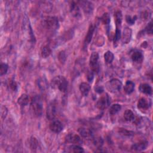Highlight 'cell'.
I'll list each match as a JSON object with an SVG mask.
<instances>
[{
	"mask_svg": "<svg viewBox=\"0 0 153 153\" xmlns=\"http://www.w3.org/2000/svg\"><path fill=\"white\" fill-rule=\"evenodd\" d=\"M121 106L120 104H118V103L114 104L110 106L109 113L112 115H115L121 110Z\"/></svg>",
	"mask_w": 153,
	"mask_h": 153,
	"instance_id": "obj_24",
	"label": "cell"
},
{
	"mask_svg": "<svg viewBox=\"0 0 153 153\" xmlns=\"http://www.w3.org/2000/svg\"><path fill=\"white\" fill-rule=\"evenodd\" d=\"M94 30V27L93 26V25H90L88 27L87 33L85 35V39H84V44L85 45H88L90 42V41L92 39V37H93Z\"/></svg>",
	"mask_w": 153,
	"mask_h": 153,
	"instance_id": "obj_18",
	"label": "cell"
},
{
	"mask_svg": "<svg viewBox=\"0 0 153 153\" xmlns=\"http://www.w3.org/2000/svg\"><path fill=\"white\" fill-rule=\"evenodd\" d=\"M49 127L51 131L56 133H60L63 128L62 123L57 120H51V122L50 123Z\"/></svg>",
	"mask_w": 153,
	"mask_h": 153,
	"instance_id": "obj_8",
	"label": "cell"
},
{
	"mask_svg": "<svg viewBox=\"0 0 153 153\" xmlns=\"http://www.w3.org/2000/svg\"><path fill=\"white\" fill-rule=\"evenodd\" d=\"M38 85L39 86V87L42 89V90H44L46 88H47V81L45 78H40L38 81Z\"/></svg>",
	"mask_w": 153,
	"mask_h": 153,
	"instance_id": "obj_30",
	"label": "cell"
},
{
	"mask_svg": "<svg viewBox=\"0 0 153 153\" xmlns=\"http://www.w3.org/2000/svg\"><path fill=\"white\" fill-rule=\"evenodd\" d=\"M124 118L127 121H131L134 119V114L130 109H127L124 112Z\"/></svg>",
	"mask_w": 153,
	"mask_h": 153,
	"instance_id": "obj_26",
	"label": "cell"
},
{
	"mask_svg": "<svg viewBox=\"0 0 153 153\" xmlns=\"http://www.w3.org/2000/svg\"><path fill=\"white\" fill-rule=\"evenodd\" d=\"M131 33L132 31L130 28L126 27L124 29L121 36V41L123 44H128L130 41L131 38Z\"/></svg>",
	"mask_w": 153,
	"mask_h": 153,
	"instance_id": "obj_11",
	"label": "cell"
},
{
	"mask_svg": "<svg viewBox=\"0 0 153 153\" xmlns=\"http://www.w3.org/2000/svg\"><path fill=\"white\" fill-rule=\"evenodd\" d=\"M94 78V73L92 71H88L87 74V79L88 82H91Z\"/></svg>",
	"mask_w": 153,
	"mask_h": 153,
	"instance_id": "obj_41",
	"label": "cell"
},
{
	"mask_svg": "<svg viewBox=\"0 0 153 153\" xmlns=\"http://www.w3.org/2000/svg\"><path fill=\"white\" fill-rule=\"evenodd\" d=\"M50 85L53 88L58 89L61 92L66 93L68 90V83L64 76L59 75L52 79L50 82Z\"/></svg>",
	"mask_w": 153,
	"mask_h": 153,
	"instance_id": "obj_1",
	"label": "cell"
},
{
	"mask_svg": "<svg viewBox=\"0 0 153 153\" xmlns=\"http://www.w3.org/2000/svg\"><path fill=\"white\" fill-rule=\"evenodd\" d=\"M85 14H90L93 10V5L88 1H80L78 2Z\"/></svg>",
	"mask_w": 153,
	"mask_h": 153,
	"instance_id": "obj_9",
	"label": "cell"
},
{
	"mask_svg": "<svg viewBox=\"0 0 153 153\" xmlns=\"http://www.w3.org/2000/svg\"><path fill=\"white\" fill-rule=\"evenodd\" d=\"M114 18H115V22L116 25V28L120 29L121 23H122V20H123V15H122L121 11L120 10L117 11L115 13Z\"/></svg>",
	"mask_w": 153,
	"mask_h": 153,
	"instance_id": "obj_20",
	"label": "cell"
},
{
	"mask_svg": "<svg viewBox=\"0 0 153 153\" xmlns=\"http://www.w3.org/2000/svg\"><path fill=\"white\" fill-rule=\"evenodd\" d=\"M151 102L144 97L140 98L137 102V108L140 109L146 110L151 106Z\"/></svg>",
	"mask_w": 153,
	"mask_h": 153,
	"instance_id": "obj_13",
	"label": "cell"
},
{
	"mask_svg": "<svg viewBox=\"0 0 153 153\" xmlns=\"http://www.w3.org/2000/svg\"><path fill=\"white\" fill-rule=\"evenodd\" d=\"M46 116L49 120H54L56 116V108L54 103H50L48 105L46 110Z\"/></svg>",
	"mask_w": 153,
	"mask_h": 153,
	"instance_id": "obj_10",
	"label": "cell"
},
{
	"mask_svg": "<svg viewBox=\"0 0 153 153\" xmlns=\"http://www.w3.org/2000/svg\"><path fill=\"white\" fill-rule=\"evenodd\" d=\"M131 58L134 62L140 63L143 59V55L141 51L136 50L132 53L131 55Z\"/></svg>",
	"mask_w": 153,
	"mask_h": 153,
	"instance_id": "obj_16",
	"label": "cell"
},
{
	"mask_svg": "<svg viewBox=\"0 0 153 153\" xmlns=\"http://www.w3.org/2000/svg\"><path fill=\"white\" fill-rule=\"evenodd\" d=\"M79 89L84 96H87L90 90V85L87 82H82L79 85Z\"/></svg>",
	"mask_w": 153,
	"mask_h": 153,
	"instance_id": "obj_19",
	"label": "cell"
},
{
	"mask_svg": "<svg viewBox=\"0 0 153 153\" xmlns=\"http://www.w3.org/2000/svg\"><path fill=\"white\" fill-rule=\"evenodd\" d=\"M8 113V109L5 106H1V118L2 120L5 119Z\"/></svg>",
	"mask_w": 153,
	"mask_h": 153,
	"instance_id": "obj_38",
	"label": "cell"
},
{
	"mask_svg": "<svg viewBox=\"0 0 153 153\" xmlns=\"http://www.w3.org/2000/svg\"><path fill=\"white\" fill-rule=\"evenodd\" d=\"M118 132L120 133H121V134H123L124 136H132L134 134V132L132 131H130V130H127L126 128H120L118 130Z\"/></svg>",
	"mask_w": 153,
	"mask_h": 153,
	"instance_id": "obj_34",
	"label": "cell"
},
{
	"mask_svg": "<svg viewBox=\"0 0 153 153\" xmlns=\"http://www.w3.org/2000/svg\"><path fill=\"white\" fill-rule=\"evenodd\" d=\"M29 146L31 149L35 150L38 146V142L35 137H31L29 139Z\"/></svg>",
	"mask_w": 153,
	"mask_h": 153,
	"instance_id": "obj_29",
	"label": "cell"
},
{
	"mask_svg": "<svg viewBox=\"0 0 153 153\" xmlns=\"http://www.w3.org/2000/svg\"><path fill=\"white\" fill-rule=\"evenodd\" d=\"M29 101V97L26 94H22L17 99V103L21 106H26Z\"/></svg>",
	"mask_w": 153,
	"mask_h": 153,
	"instance_id": "obj_22",
	"label": "cell"
},
{
	"mask_svg": "<svg viewBox=\"0 0 153 153\" xmlns=\"http://www.w3.org/2000/svg\"><path fill=\"white\" fill-rule=\"evenodd\" d=\"M66 151L69 152H83L84 149L79 145H72L68 148Z\"/></svg>",
	"mask_w": 153,
	"mask_h": 153,
	"instance_id": "obj_23",
	"label": "cell"
},
{
	"mask_svg": "<svg viewBox=\"0 0 153 153\" xmlns=\"http://www.w3.org/2000/svg\"><path fill=\"white\" fill-rule=\"evenodd\" d=\"M99 57V54L97 52H93L90 57L89 65L91 71H92L94 74H97L99 71V65L98 63Z\"/></svg>",
	"mask_w": 153,
	"mask_h": 153,
	"instance_id": "obj_5",
	"label": "cell"
},
{
	"mask_svg": "<svg viewBox=\"0 0 153 153\" xmlns=\"http://www.w3.org/2000/svg\"><path fill=\"white\" fill-rule=\"evenodd\" d=\"M9 87L13 91H16L17 89V84L14 80H11L9 82Z\"/></svg>",
	"mask_w": 153,
	"mask_h": 153,
	"instance_id": "obj_40",
	"label": "cell"
},
{
	"mask_svg": "<svg viewBox=\"0 0 153 153\" xmlns=\"http://www.w3.org/2000/svg\"><path fill=\"white\" fill-rule=\"evenodd\" d=\"M8 69V66L6 63H2L0 65V75L2 76L7 74Z\"/></svg>",
	"mask_w": 153,
	"mask_h": 153,
	"instance_id": "obj_32",
	"label": "cell"
},
{
	"mask_svg": "<svg viewBox=\"0 0 153 153\" xmlns=\"http://www.w3.org/2000/svg\"><path fill=\"white\" fill-rule=\"evenodd\" d=\"M65 141L68 143H71L74 145H81L82 143V140L78 134L70 133H68L65 137Z\"/></svg>",
	"mask_w": 153,
	"mask_h": 153,
	"instance_id": "obj_7",
	"label": "cell"
},
{
	"mask_svg": "<svg viewBox=\"0 0 153 153\" xmlns=\"http://www.w3.org/2000/svg\"><path fill=\"white\" fill-rule=\"evenodd\" d=\"M150 16V13H149V11L148 12L147 11H145L144 12H143L141 14V17L142 19H143V20H146Z\"/></svg>",
	"mask_w": 153,
	"mask_h": 153,
	"instance_id": "obj_42",
	"label": "cell"
},
{
	"mask_svg": "<svg viewBox=\"0 0 153 153\" xmlns=\"http://www.w3.org/2000/svg\"><path fill=\"white\" fill-rule=\"evenodd\" d=\"M121 36V33L120 29L116 28L115 33L114 37V44L117 43V42L120 39Z\"/></svg>",
	"mask_w": 153,
	"mask_h": 153,
	"instance_id": "obj_33",
	"label": "cell"
},
{
	"mask_svg": "<svg viewBox=\"0 0 153 153\" xmlns=\"http://www.w3.org/2000/svg\"><path fill=\"white\" fill-rule=\"evenodd\" d=\"M42 25L47 30L54 32L59 27L58 19L54 16L45 17L42 21Z\"/></svg>",
	"mask_w": 153,
	"mask_h": 153,
	"instance_id": "obj_2",
	"label": "cell"
},
{
	"mask_svg": "<svg viewBox=\"0 0 153 153\" xmlns=\"http://www.w3.org/2000/svg\"><path fill=\"white\" fill-rule=\"evenodd\" d=\"M102 23L106 26H109V23L111 22V19H110V16L109 15V14L108 13H104L102 16L101 17L100 19Z\"/></svg>",
	"mask_w": 153,
	"mask_h": 153,
	"instance_id": "obj_28",
	"label": "cell"
},
{
	"mask_svg": "<svg viewBox=\"0 0 153 153\" xmlns=\"http://www.w3.org/2000/svg\"><path fill=\"white\" fill-rule=\"evenodd\" d=\"M31 108L34 115L37 117H41L42 114V104L41 99L38 96L33 97L31 101Z\"/></svg>",
	"mask_w": 153,
	"mask_h": 153,
	"instance_id": "obj_3",
	"label": "cell"
},
{
	"mask_svg": "<svg viewBox=\"0 0 153 153\" xmlns=\"http://www.w3.org/2000/svg\"><path fill=\"white\" fill-rule=\"evenodd\" d=\"M94 90L98 93H102L103 91V88L102 86H96L94 87Z\"/></svg>",
	"mask_w": 153,
	"mask_h": 153,
	"instance_id": "obj_43",
	"label": "cell"
},
{
	"mask_svg": "<svg viewBox=\"0 0 153 153\" xmlns=\"http://www.w3.org/2000/svg\"><path fill=\"white\" fill-rule=\"evenodd\" d=\"M58 59L61 63H64L65 62L66 57V54L64 51H61L59 52L58 54Z\"/></svg>",
	"mask_w": 153,
	"mask_h": 153,
	"instance_id": "obj_36",
	"label": "cell"
},
{
	"mask_svg": "<svg viewBox=\"0 0 153 153\" xmlns=\"http://www.w3.org/2000/svg\"><path fill=\"white\" fill-rule=\"evenodd\" d=\"M148 145V143L147 141L143 140L133 144L131 146V148L132 150L135 151H142L143 150H145L147 148Z\"/></svg>",
	"mask_w": 153,
	"mask_h": 153,
	"instance_id": "obj_12",
	"label": "cell"
},
{
	"mask_svg": "<svg viewBox=\"0 0 153 153\" xmlns=\"http://www.w3.org/2000/svg\"><path fill=\"white\" fill-rule=\"evenodd\" d=\"M93 144L96 147H97L98 148H100L103 145V139H102L101 137H96L93 139Z\"/></svg>",
	"mask_w": 153,
	"mask_h": 153,
	"instance_id": "obj_31",
	"label": "cell"
},
{
	"mask_svg": "<svg viewBox=\"0 0 153 153\" xmlns=\"http://www.w3.org/2000/svg\"><path fill=\"white\" fill-rule=\"evenodd\" d=\"M70 11L72 15L75 17L80 16V10L79 5L75 2H72L70 5Z\"/></svg>",
	"mask_w": 153,
	"mask_h": 153,
	"instance_id": "obj_14",
	"label": "cell"
},
{
	"mask_svg": "<svg viewBox=\"0 0 153 153\" xmlns=\"http://www.w3.org/2000/svg\"><path fill=\"white\" fill-rule=\"evenodd\" d=\"M134 83L131 81H127L124 86V91L126 93L130 94L134 91Z\"/></svg>",
	"mask_w": 153,
	"mask_h": 153,
	"instance_id": "obj_21",
	"label": "cell"
},
{
	"mask_svg": "<svg viewBox=\"0 0 153 153\" xmlns=\"http://www.w3.org/2000/svg\"><path fill=\"white\" fill-rule=\"evenodd\" d=\"M78 132L80 135L85 138H90L93 136V131L90 128L85 127H80L78 128Z\"/></svg>",
	"mask_w": 153,
	"mask_h": 153,
	"instance_id": "obj_15",
	"label": "cell"
},
{
	"mask_svg": "<svg viewBox=\"0 0 153 153\" xmlns=\"http://www.w3.org/2000/svg\"><path fill=\"white\" fill-rule=\"evenodd\" d=\"M144 32H146V33L148 35L152 34V20L145 27Z\"/></svg>",
	"mask_w": 153,
	"mask_h": 153,
	"instance_id": "obj_37",
	"label": "cell"
},
{
	"mask_svg": "<svg viewBox=\"0 0 153 153\" xmlns=\"http://www.w3.org/2000/svg\"><path fill=\"white\" fill-rule=\"evenodd\" d=\"M122 86V82L120 80L117 78H113L108 81L106 84V88L112 93L118 91Z\"/></svg>",
	"mask_w": 153,
	"mask_h": 153,
	"instance_id": "obj_4",
	"label": "cell"
},
{
	"mask_svg": "<svg viewBox=\"0 0 153 153\" xmlns=\"http://www.w3.org/2000/svg\"><path fill=\"white\" fill-rule=\"evenodd\" d=\"M104 42H105L104 38L102 36H99V37L97 38V39L96 40L95 44L99 47H100L104 44Z\"/></svg>",
	"mask_w": 153,
	"mask_h": 153,
	"instance_id": "obj_39",
	"label": "cell"
},
{
	"mask_svg": "<svg viewBox=\"0 0 153 153\" xmlns=\"http://www.w3.org/2000/svg\"><path fill=\"white\" fill-rule=\"evenodd\" d=\"M137 19V17L136 16H126V21L127 22V23L129 25H133L136 21V20Z\"/></svg>",
	"mask_w": 153,
	"mask_h": 153,
	"instance_id": "obj_35",
	"label": "cell"
},
{
	"mask_svg": "<svg viewBox=\"0 0 153 153\" xmlns=\"http://www.w3.org/2000/svg\"><path fill=\"white\" fill-rule=\"evenodd\" d=\"M139 90L141 93L146 94H148V95L151 94L152 91L151 86L147 83H142L140 84Z\"/></svg>",
	"mask_w": 153,
	"mask_h": 153,
	"instance_id": "obj_17",
	"label": "cell"
},
{
	"mask_svg": "<svg viewBox=\"0 0 153 153\" xmlns=\"http://www.w3.org/2000/svg\"><path fill=\"white\" fill-rule=\"evenodd\" d=\"M114 59V55L111 51H107L104 54V59L106 63H111Z\"/></svg>",
	"mask_w": 153,
	"mask_h": 153,
	"instance_id": "obj_27",
	"label": "cell"
},
{
	"mask_svg": "<svg viewBox=\"0 0 153 153\" xmlns=\"http://www.w3.org/2000/svg\"><path fill=\"white\" fill-rule=\"evenodd\" d=\"M110 104L111 97H109L108 94L105 93L98 99L96 103V107L100 110H103L107 108L110 105Z\"/></svg>",
	"mask_w": 153,
	"mask_h": 153,
	"instance_id": "obj_6",
	"label": "cell"
},
{
	"mask_svg": "<svg viewBox=\"0 0 153 153\" xmlns=\"http://www.w3.org/2000/svg\"><path fill=\"white\" fill-rule=\"evenodd\" d=\"M51 53V49L48 45H44L41 50V56L44 58L48 57Z\"/></svg>",
	"mask_w": 153,
	"mask_h": 153,
	"instance_id": "obj_25",
	"label": "cell"
}]
</instances>
